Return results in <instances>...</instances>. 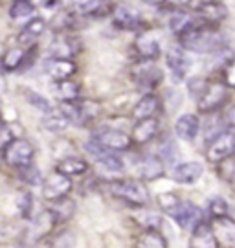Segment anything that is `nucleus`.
Wrapping results in <instances>:
<instances>
[{"instance_id":"obj_1","label":"nucleus","mask_w":235,"mask_h":248,"mask_svg":"<svg viewBox=\"0 0 235 248\" xmlns=\"http://www.w3.org/2000/svg\"><path fill=\"white\" fill-rule=\"evenodd\" d=\"M180 43L186 50L195 53H213L222 48V35L211 28L195 26L188 33L180 35Z\"/></svg>"},{"instance_id":"obj_2","label":"nucleus","mask_w":235,"mask_h":248,"mask_svg":"<svg viewBox=\"0 0 235 248\" xmlns=\"http://www.w3.org/2000/svg\"><path fill=\"white\" fill-rule=\"evenodd\" d=\"M110 191H112V195H116L118 199H122L125 201L127 204H131V206H145L149 202V191L147 187L143 186L140 180H131V178H127V180H114L110 182Z\"/></svg>"},{"instance_id":"obj_3","label":"nucleus","mask_w":235,"mask_h":248,"mask_svg":"<svg viewBox=\"0 0 235 248\" xmlns=\"http://www.w3.org/2000/svg\"><path fill=\"white\" fill-rule=\"evenodd\" d=\"M33 145L28 140H22V138L11 140L4 147V160L13 168H26V166H30L31 160H33Z\"/></svg>"},{"instance_id":"obj_4","label":"nucleus","mask_w":235,"mask_h":248,"mask_svg":"<svg viewBox=\"0 0 235 248\" xmlns=\"http://www.w3.org/2000/svg\"><path fill=\"white\" fill-rule=\"evenodd\" d=\"M235 155V133L217 134L206 149V158L211 164H220L222 160L232 158Z\"/></svg>"},{"instance_id":"obj_5","label":"nucleus","mask_w":235,"mask_h":248,"mask_svg":"<svg viewBox=\"0 0 235 248\" xmlns=\"http://www.w3.org/2000/svg\"><path fill=\"white\" fill-rule=\"evenodd\" d=\"M228 99V85L224 83H209L206 85V89L199 96V112H213L219 107L224 105V101Z\"/></svg>"},{"instance_id":"obj_6","label":"nucleus","mask_w":235,"mask_h":248,"mask_svg":"<svg viewBox=\"0 0 235 248\" xmlns=\"http://www.w3.org/2000/svg\"><path fill=\"white\" fill-rule=\"evenodd\" d=\"M132 79L138 83L141 89H155L164 79L162 72L151 59H143L141 62L134 64L132 68Z\"/></svg>"},{"instance_id":"obj_7","label":"nucleus","mask_w":235,"mask_h":248,"mask_svg":"<svg viewBox=\"0 0 235 248\" xmlns=\"http://www.w3.org/2000/svg\"><path fill=\"white\" fill-rule=\"evenodd\" d=\"M72 189V180L70 177L55 171L52 175L44 178L43 182V197L46 201H61L70 193Z\"/></svg>"},{"instance_id":"obj_8","label":"nucleus","mask_w":235,"mask_h":248,"mask_svg":"<svg viewBox=\"0 0 235 248\" xmlns=\"http://www.w3.org/2000/svg\"><path fill=\"white\" fill-rule=\"evenodd\" d=\"M171 217L182 226L184 230L195 228L199 222H202V212L199 206L188 201H180V204L171 212Z\"/></svg>"},{"instance_id":"obj_9","label":"nucleus","mask_w":235,"mask_h":248,"mask_svg":"<svg viewBox=\"0 0 235 248\" xmlns=\"http://www.w3.org/2000/svg\"><path fill=\"white\" fill-rule=\"evenodd\" d=\"M211 228L215 232L220 247L235 248V221L230 215L213 217V219H211Z\"/></svg>"},{"instance_id":"obj_10","label":"nucleus","mask_w":235,"mask_h":248,"mask_svg":"<svg viewBox=\"0 0 235 248\" xmlns=\"http://www.w3.org/2000/svg\"><path fill=\"white\" fill-rule=\"evenodd\" d=\"M96 140L109 151H127L132 145V136L120 129H107L96 136Z\"/></svg>"},{"instance_id":"obj_11","label":"nucleus","mask_w":235,"mask_h":248,"mask_svg":"<svg viewBox=\"0 0 235 248\" xmlns=\"http://www.w3.org/2000/svg\"><path fill=\"white\" fill-rule=\"evenodd\" d=\"M219 239L211 228V222H199L193 228V235L189 239V248H219Z\"/></svg>"},{"instance_id":"obj_12","label":"nucleus","mask_w":235,"mask_h":248,"mask_svg":"<svg viewBox=\"0 0 235 248\" xmlns=\"http://www.w3.org/2000/svg\"><path fill=\"white\" fill-rule=\"evenodd\" d=\"M79 48L81 46L78 39H74L72 35H59L50 45V55L53 59H72L79 52Z\"/></svg>"},{"instance_id":"obj_13","label":"nucleus","mask_w":235,"mask_h":248,"mask_svg":"<svg viewBox=\"0 0 235 248\" xmlns=\"http://www.w3.org/2000/svg\"><path fill=\"white\" fill-rule=\"evenodd\" d=\"M204 168L201 162H182L173 169V180L178 184H193L202 177Z\"/></svg>"},{"instance_id":"obj_14","label":"nucleus","mask_w":235,"mask_h":248,"mask_svg":"<svg viewBox=\"0 0 235 248\" xmlns=\"http://www.w3.org/2000/svg\"><path fill=\"white\" fill-rule=\"evenodd\" d=\"M166 62L169 66V70L173 74L174 81H182L184 76L189 70V59L184 55V52L180 48H171L166 55Z\"/></svg>"},{"instance_id":"obj_15","label":"nucleus","mask_w":235,"mask_h":248,"mask_svg":"<svg viewBox=\"0 0 235 248\" xmlns=\"http://www.w3.org/2000/svg\"><path fill=\"white\" fill-rule=\"evenodd\" d=\"M114 24L122 30H138L141 26V17L138 11H134L129 6H118L114 9Z\"/></svg>"},{"instance_id":"obj_16","label":"nucleus","mask_w":235,"mask_h":248,"mask_svg":"<svg viewBox=\"0 0 235 248\" xmlns=\"http://www.w3.org/2000/svg\"><path fill=\"white\" fill-rule=\"evenodd\" d=\"M199 118L195 114H182L178 120H176V124H174V133L178 138H182L186 142H193L195 138H197V134H199Z\"/></svg>"},{"instance_id":"obj_17","label":"nucleus","mask_w":235,"mask_h":248,"mask_svg":"<svg viewBox=\"0 0 235 248\" xmlns=\"http://www.w3.org/2000/svg\"><path fill=\"white\" fill-rule=\"evenodd\" d=\"M157 133H158V120L157 118L138 120V124L132 127V142L147 143L157 136Z\"/></svg>"},{"instance_id":"obj_18","label":"nucleus","mask_w":235,"mask_h":248,"mask_svg":"<svg viewBox=\"0 0 235 248\" xmlns=\"http://www.w3.org/2000/svg\"><path fill=\"white\" fill-rule=\"evenodd\" d=\"M76 64L70 59H50L46 62V72L50 74V78L55 81H66L76 74Z\"/></svg>"},{"instance_id":"obj_19","label":"nucleus","mask_w":235,"mask_h":248,"mask_svg":"<svg viewBox=\"0 0 235 248\" xmlns=\"http://www.w3.org/2000/svg\"><path fill=\"white\" fill-rule=\"evenodd\" d=\"M43 125L52 133H63L70 125V116L66 114L64 108H53L52 107L50 110L44 112Z\"/></svg>"},{"instance_id":"obj_20","label":"nucleus","mask_w":235,"mask_h":248,"mask_svg":"<svg viewBox=\"0 0 235 248\" xmlns=\"http://www.w3.org/2000/svg\"><path fill=\"white\" fill-rule=\"evenodd\" d=\"M46 31V22L43 18H31L26 26L20 30L18 33V43L20 45H33L35 41H39Z\"/></svg>"},{"instance_id":"obj_21","label":"nucleus","mask_w":235,"mask_h":248,"mask_svg":"<svg viewBox=\"0 0 235 248\" xmlns=\"http://www.w3.org/2000/svg\"><path fill=\"white\" fill-rule=\"evenodd\" d=\"M134 48L141 59H157L160 55V45L158 41L153 35L149 33H141V35L136 37V43H134Z\"/></svg>"},{"instance_id":"obj_22","label":"nucleus","mask_w":235,"mask_h":248,"mask_svg":"<svg viewBox=\"0 0 235 248\" xmlns=\"http://www.w3.org/2000/svg\"><path fill=\"white\" fill-rule=\"evenodd\" d=\"M158 110H160V99L153 94H147L140 99L138 103L132 108V118L136 120H145V118H155Z\"/></svg>"},{"instance_id":"obj_23","label":"nucleus","mask_w":235,"mask_h":248,"mask_svg":"<svg viewBox=\"0 0 235 248\" xmlns=\"http://www.w3.org/2000/svg\"><path fill=\"white\" fill-rule=\"evenodd\" d=\"M57 222L55 219V215L52 212H46V213H41L37 219L33 221V226H31V232H30V235H28V239L35 243V241H39L43 235H46L48 232L53 228V224Z\"/></svg>"},{"instance_id":"obj_24","label":"nucleus","mask_w":235,"mask_h":248,"mask_svg":"<svg viewBox=\"0 0 235 248\" xmlns=\"http://www.w3.org/2000/svg\"><path fill=\"white\" fill-rule=\"evenodd\" d=\"M197 11L201 13V17H204L209 22H220L228 17V9L224 4L215 2V0H208V2H202L201 6L197 8Z\"/></svg>"},{"instance_id":"obj_25","label":"nucleus","mask_w":235,"mask_h":248,"mask_svg":"<svg viewBox=\"0 0 235 248\" xmlns=\"http://www.w3.org/2000/svg\"><path fill=\"white\" fill-rule=\"evenodd\" d=\"M138 173L140 177L145 178V180H157L164 175V164L158 156H147V158L141 160Z\"/></svg>"},{"instance_id":"obj_26","label":"nucleus","mask_w":235,"mask_h":248,"mask_svg":"<svg viewBox=\"0 0 235 248\" xmlns=\"http://www.w3.org/2000/svg\"><path fill=\"white\" fill-rule=\"evenodd\" d=\"M88 169V164L83 158H78V156H66V158L59 160L57 164V171L66 175V177H78V175H83Z\"/></svg>"},{"instance_id":"obj_27","label":"nucleus","mask_w":235,"mask_h":248,"mask_svg":"<svg viewBox=\"0 0 235 248\" xmlns=\"http://www.w3.org/2000/svg\"><path fill=\"white\" fill-rule=\"evenodd\" d=\"M72 9L76 15L92 17L105 9V0H72Z\"/></svg>"},{"instance_id":"obj_28","label":"nucleus","mask_w":235,"mask_h":248,"mask_svg":"<svg viewBox=\"0 0 235 248\" xmlns=\"http://www.w3.org/2000/svg\"><path fill=\"white\" fill-rule=\"evenodd\" d=\"M24 59H26V52H24V48H20V46H13V48L6 50V53L2 55L0 62H2V68H4V70L13 72V70H17L18 66L24 62Z\"/></svg>"},{"instance_id":"obj_29","label":"nucleus","mask_w":235,"mask_h":248,"mask_svg":"<svg viewBox=\"0 0 235 248\" xmlns=\"http://www.w3.org/2000/svg\"><path fill=\"white\" fill-rule=\"evenodd\" d=\"M197 26V22H195V18L191 15H188V13H174L173 17L169 18V28H171V31L176 33V35L180 37L184 33H188L189 30Z\"/></svg>"},{"instance_id":"obj_30","label":"nucleus","mask_w":235,"mask_h":248,"mask_svg":"<svg viewBox=\"0 0 235 248\" xmlns=\"http://www.w3.org/2000/svg\"><path fill=\"white\" fill-rule=\"evenodd\" d=\"M55 96L64 101V103H72V101H78L79 98V87L74 81H57L55 85Z\"/></svg>"},{"instance_id":"obj_31","label":"nucleus","mask_w":235,"mask_h":248,"mask_svg":"<svg viewBox=\"0 0 235 248\" xmlns=\"http://www.w3.org/2000/svg\"><path fill=\"white\" fill-rule=\"evenodd\" d=\"M136 248H167V243L157 230H147L138 237Z\"/></svg>"},{"instance_id":"obj_32","label":"nucleus","mask_w":235,"mask_h":248,"mask_svg":"<svg viewBox=\"0 0 235 248\" xmlns=\"http://www.w3.org/2000/svg\"><path fill=\"white\" fill-rule=\"evenodd\" d=\"M96 158H97V162H99V166L105 168L107 171H110V173H120V171L123 169L122 158L116 156V155H112V151H110V153H109V149L101 151Z\"/></svg>"},{"instance_id":"obj_33","label":"nucleus","mask_w":235,"mask_h":248,"mask_svg":"<svg viewBox=\"0 0 235 248\" xmlns=\"http://www.w3.org/2000/svg\"><path fill=\"white\" fill-rule=\"evenodd\" d=\"M35 13V6L31 0H15L9 8V17L18 20V18H26Z\"/></svg>"},{"instance_id":"obj_34","label":"nucleus","mask_w":235,"mask_h":248,"mask_svg":"<svg viewBox=\"0 0 235 248\" xmlns=\"http://www.w3.org/2000/svg\"><path fill=\"white\" fill-rule=\"evenodd\" d=\"M209 213H211V219L213 217H224V215H230V206L224 199L215 197L213 201H209Z\"/></svg>"},{"instance_id":"obj_35","label":"nucleus","mask_w":235,"mask_h":248,"mask_svg":"<svg viewBox=\"0 0 235 248\" xmlns=\"http://www.w3.org/2000/svg\"><path fill=\"white\" fill-rule=\"evenodd\" d=\"M158 202H160V206H162L164 212L171 215V212L180 204V199H178L176 195H173V193H162V195L158 197Z\"/></svg>"},{"instance_id":"obj_36","label":"nucleus","mask_w":235,"mask_h":248,"mask_svg":"<svg viewBox=\"0 0 235 248\" xmlns=\"http://www.w3.org/2000/svg\"><path fill=\"white\" fill-rule=\"evenodd\" d=\"M26 98H28V101H30L31 105L37 107V108H41V110H44V112L52 108V105L48 103V99L43 98V96H39L37 92H26Z\"/></svg>"},{"instance_id":"obj_37","label":"nucleus","mask_w":235,"mask_h":248,"mask_svg":"<svg viewBox=\"0 0 235 248\" xmlns=\"http://www.w3.org/2000/svg\"><path fill=\"white\" fill-rule=\"evenodd\" d=\"M31 204H33V197L30 191H24V193H20L18 197V208H20V212L24 217H30V213H31Z\"/></svg>"},{"instance_id":"obj_38","label":"nucleus","mask_w":235,"mask_h":248,"mask_svg":"<svg viewBox=\"0 0 235 248\" xmlns=\"http://www.w3.org/2000/svg\"><path fill=\"white\" fill-rule=\"evenodd\" d=\"M224 79H226V85L230 89H235V59L230 61V64L224 70Z\"/></svg>"},{"instance_id":"obj_39","label":"nucleus","mask_w":235,"mask_h":248,"mask_svg":"<svg viewBox=\"0 0 235 248\" xmlns=\"http://www.w3.org/2000/svg\"><path fill=\"white\" fill-rule=\"evenodd\" d=\"M24 169H26V173H24V180H26V182H30V184H39V182H41L37 169L31 168V171H28V166Z\"/></svg>"},{"instance_id":"obj_40","label":"nucleus","mask_w":235,"mask_h":248,"mask_svg":"<svg viewBox=\"0 0 235 248\" xmlns=\"http://www.w3.org/2000/svg\"><path fill=\"white\" fill-rule=\"evenodd\" d=\"M224 122H226L228 127H232V129H235V103L230 108H228L226 116H224Z\"/></svg>"},{"instance_id":"obj_41","label":"nucleus","mask_w":235,"mask_h":248,"mask_svg":"<svg viewBox=\"0 0 235 248\" xmlns=\"http://www.w3.org/2000/svg\"><path fill=\"white\" fill-rule=\"evenodd\" d=\"M141 2H145L149 6H162V4H166L167 0H141Z\"/></svg>"},{"instance_id":"obj_42","label":"nucleus","mask_w":235,"mask_h":248,"mask_svg":"<svg viewBox=\"0 0 235 248\" xmlns=\"http://www.w3.org/2000/svg\"><path fill=\"white\" fill-rule=\"evenodd\" d=\"M230 186H232V189L235 191V171H234V175L230 177Z\"/></svg>"},{"instance_id":"obj_43","label":"nucleus","mask_w":235,"mask_h":248,"mask_svg":"<svg viewBox=\"0 0 235 248\" xmlns=\"http://www.w3.org/2000/svg\"><path fill=\"white\" fill-rule=\"evenodd\" d=\"M173 4H178V6H184V4H188L189 0H171Z\"/></svg>"},{"instance_id":"obj_44","label":"nucleus","mask_w":235,"mask_h":248,"mask_svg":"<svg viewBox=\"0 0 235 248\" xmlns=\"http://www.w3.org/2000/svg\"><path fill=\"white\" fill-rule=\"evenodd\" d=\"M0 131H2V120H0Z\"/></svg>"}]
</instances>
